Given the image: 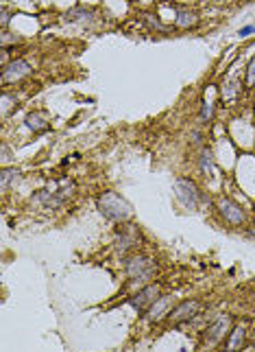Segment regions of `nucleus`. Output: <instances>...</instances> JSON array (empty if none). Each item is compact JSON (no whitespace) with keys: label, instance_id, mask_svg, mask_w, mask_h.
Segmentation results:
<instances>
[{"label":"nucleus","instance_id":"obj_1","mask_svg":"<svg viewBox=\"0 0 255 352\" xmlns=\"http://www.w3.org/2000/svg\"><path fill=\"white\" fill-rule=\"evenodd\" d=\"M98 210L103 217L112 219V221H118V223L129 221L131 215H133L131 203L125 199V197L114 193V190H107V193H103L98 197Z\"/></svg>","mask_w":255,"mask_h":352},{"label":"nucleus","instance_id":"obj_2","mask_svg":"<svg viewBox=\"0 0 255 352\" xmlns=\"http://www.w3.org/2000/svg\"><path fill=\"white\" fill-rule=\"evenodd\" d=\"M127 276L131 278V287H147L149 280L155 276V262L149 256H133L127 260Z\"/></svg>","mask_w":255,"mask_h":352},{"label":"nucleus","instance_id":"obj_3","mask_svg":"<svg viewBox=\"0 0 255 352\" xmlns=\"http://www.w3.org/2000/svg\"><path fill=\"white\" fill-rule=\"evenodd\" d=\"M174 193H177V199L184 203L186 208H196V203L201 199V190L194 184L190 178H179L174 180Z\"/></svg>","mask_w":255,"mask_h":352},{"label":"nucleus","instance_id":"obj_4","mask_svg":"<svg viewBox=\"0 0 255 352\" xmlns=\"http://www.w3.org/2000/svg\"><path fill=\"white\" fill-rule=\"evenodd\" d=\"M157 296H159L157 284H147V287H142L133 298H129V304L142 315V313H147L151 309V304L157 300Z\"/></svg>","mask_w":255,"mask_h":352},{"label":"nucleus","instance_id":"obj_5","mask_svg":"<svg viewBox=\"0 0 255 352\" xmlns=\"http://www.w3.org/2000/svg\"><path fill=\"white\" fill-rule=\"evenodd\" d=\"M31 64L26 60H13L9 64L3 66V85L7 83H16L20 79H24L26 75H31Z\"/></svg>","mask_w":255,"mask_h":352},{"label":"nucleus","instance_id":"obj_6","mask_svg":"<svg viewBox=\"0 0 255 352\" xmlns=\"http://www.w3.org/2000/svg\"><path fill=\"white\" fill-rule=\"evenodd\" d=\"M201 311V302L199 300H186V302L177 304L174 309L168 313V317L172 319V324H184V321L194 319Z\"/></svg>","mask_w":255,"mask_h":352},{"label":"nucleus","instance_id":"obj_7","mask_svg":"<svg viewBox=\"0 0 255 352\" xmlns=\"http://www.w3.org/2000/svg\"><path fill=\"white\" fill-rule=\"evenodd\" d=\"M231 331V317L229 315H218V317L207 326L205 337L209 343H218L221 339H225V335H229Z\"/></svg>","mask_w":255,"mask_h":352},{"label":"nucleus","instance_id":"obj_8","mask_svg":"<svg viewBox=\"0 0 255 352\" xmlns=\"http://www.w3.org/2000/svg\"><path fill=\"white\" fill-rule=\"evenodd\" d=\"M218 210H221V215L225 217V221L227 223H231V225H242L244 223V210L240 208L236 201L227 199V197L218 199Z\"/></svg>","mask_w":255,"mask_h":352},{"label":"nucleus","instance_id":"obj_9","mask_svg":"<svg viewBox=\"0 0 255 352\" xmlns=\"http://www.w3.org/2000/svg\"><path fill=\"white\" fill-rule=\"evenodd\" d=\"M140 241V230L135 225H125L120 232H118V239H116V249L120 254H127L129 249H133Z\"/></svg>","mask_w":255,"mask_h":352},{"label":"nucleus","instance_id":"obj_10","mask_svg":"<svg viewBox=\"0 0 255 352\" xmlns=\"http://www.w3.org/2000/svg\"><path fill=\"white\" fill-rule=\"evenodd\" d=\"M65 199L68 197L61 195L59 190H40L35 197H31V201L33 203H40V206H44L46 210H55V208H61Z\"/></svg>","mask_w":255,"mask_h":352},{"label":"nucleus","instance_id":"obj_11","mask_svg":"<svg viewBox=\"0 0 255 352\" xmlns=\"http://www.w3.org/2000/svg\"><path fill=\"white\" fill-rule=\"evenodd\" d=\"M170 306H172V296H162V298H157L155 302L151 304V309L147 311L149 321H151V324L159 321V319L164 317V315L170 313Z\"/></svg>","mask_w":255,"mask_h":352},{"label":"nucleus","instance_id":"obj_12","mask_svg":"<svg viewBox=\"0 0 255 352\" xmlns=\"http://www.w3.org/2000/svg\"><path fill=\"white\" fill-rule=\"evenodd\" d=\"M196 22H199V18H196L194 11H188V9L174 11V24H177L179 28H190V26L196 24Z\"/></svg>","mask_w":255,"mask_h":352},{"label":"nucleus","instance_id":"obj_13","mask_svg":"<svg viewBox=\"0 0 255 352\" xmlns=\"http://www.w3.org/2000/svg\"><path fill=\"white\" fill-rule=\"evenodd\" d=\"M26 127L31 131H46L48 127V121H46V114L44 112H33L26 116Z\"/></svg>","mask_w":255,"mask_h":352},{"label":"nucleus","instance_id":"obj_14","mask_svg":"<svg viewBox=\"0 0 255 352\" xmlns=\"http://www.w3.org/2000/svg\"><path fill=\"white\" fill-rule=\"evenodd\" d=\"M244 337H246V331H244L242 326L231 328V331H229V339H227V350H238V348H242Z\"/></svg>","mask_w":255,"mask_h":352},{"label":"nucleus","instance_id":"obj_15","mask_svg":"<svg viewBox=\"0 0 255 352\" xmlns=\"http://www.w3.org/2000/svg\"><path fill=\"white\" fill-rule=\"evenodd\" d=\"M94 13L90 9H85V7H75V9H70L65 13V20L68 22H81V20H92Z\"/></svg>","mask_w":255,"mask_h":352},{"label":"nucleus","instance_id":"obj_16","mask_svg":"<svg viewBox=\"0 0 255 352\" xmlns=\"http://www.w3.org/2000/svg\"><path fill=\"white\" fill-rule=\"evenodd\" d=\"M199 166H201V171L207 173V175L214 173V158H212V151H209V149H201Z\"/></svg>","mask_w":255,"mask_h":352},{"label":"nucleus","instance_id":"obj_17","mask_svg":"<svg viewBox=\"0 0 255 352\" xmlns=\"http://www.w3.org/2000/svg\"><path fill=\"white\" fill-rule=\"evenodd\" d=\"M238 92H240L238 79H229V81H225V85H223V99L225 101H234L238 97Z\"/></svg>","mask_w":255,"mask_h":352},{"label":"nucleus","instance_id":"obj_18","mask_svg":"<svg viewBox=\"0 0 255 352\" xmlns=\"http://www.w3.org/2000/svg\"><path fill=\"white\" fill-rule=\"evenodd\" d=\"M18 175H20V171H18V168H5V171H3V175H0V188H3V190H7L13 180H18Z\"/></svg>","mask_w":255,"mask_h":352},{"label":"nucleus","instance_id":"obj_19","mask_svg":"<svg viewBox=\"0 0 255 352\" xmlns=\"http://www.w3.org/2000/svg\"><path fill=\"white\" fill-rule=\"evenodd\" d=\"M214 116V105L207 101H201V121H212Z\"/></svg>","mask_w":255,"mask_h":352},{"label":"nucleus","instance_id":"obj_20","mask_svg":"<svg viewBox=\"0 0 255 352\" xmlns=\"http://www.w3.org/2000/svg\"><path fill=\"white\" fill-rule=\"evenodd\" d=\"M255 83V57L249 62V66H246V85H253Z\"/></svg>","mask_w":255,"mask_h":352},{"label":"nucleus","instance_id":"obj_21","mask_svg":"<svg viewBox=\"0 0 255 352\" xmlns=\"http://www.w3.org/2000/svg\"><path fill=\"white\" fill-rule=\"evenodd\" d=\"M18 42H20L18 35H9L7 31H3V35H0V44H3V48H7L9 44H18Z\"/></svg>","mask_w":255,"mask_h":352},{"label":"nucleus","instance_id":"obj_22","mask_svg":"<svg viewBox=\"0 0 255 352\" xmlns=\"http://www.w3.org/2000/svg\"><path fill=\"white\" fill-rule=\"evenodd\" d=\"M144 20H147V22H149V24H151L153 28H157V31H168V28H166V26H164V24H162V22H159V20H155V18H153L151 13H147V16H144Z\"/></svg>","mask_w":255,"mask_h":352},{"label":"nucleus","instance_id":"obj_23","mask_svg":"<svg viewBox=\"0 0 255 352\" xmlns=\"http://www.w3.org/2000/svg\"><path fill=\"white\" fill-rule=\"evenodd\" d=\"M251 33H255V24H249V26H244V28H240V38H246V35H251Z\"/></svg>","mask_w":255,"mask_h":352},{"label":"nucleus","instance_id":"obj_24","mask_svg":"<svg viewBox=\"0 0 255 352\" xmlns=\"http://www.w3.org/2000/svg\"><path fill=\"white\" fill-rule=\"evenodd\" d=\"M7 24H9V11L3 9V20H0V26H3V31L7 28Z\"/></svg>","mask_w":255,"mask_h":352},{"label":"nucleus","instance_id":"obj_25","mask_svg":"<svg viewBox=\"0 0 255 352\" xmlns=\"http://www.w3.org/2000/svg\"><path fill=\"white\" fill-rule=\"evenodd\" d=\"M253 234H255V223H253Z\"/></svg>","mask_w":255,"mask_h":352}]
</instances>
